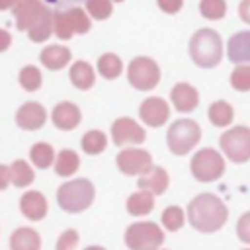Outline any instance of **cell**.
Wrapping results in <instances>:
<instances>
[{"label": "cell", "mask_w": 250, "mask_h": 250, "mask_svg": "<svg viewBox=\"0 0 250 250\" xmlns=\"http://www.w3.org/2000/svg\"><path fill=\"white\" fill-rule=\"evenodd\" d=\"M117 2H121V0H117Z\"/></svg>", "instance_id": "obj_46"}, {"label": "cell", "mask_w": 250, "mask_h": 250, "mask_svg": "<svg viewBox=\"0 0 250 250\" xmlns=\"http://www.w3.org/2000/svg\"><path fill=\"white\" fill-rule=\"evenodd\" d=\"M121 70H123V62H121V59H119L117 55L105 53V55H102V57L98 59V72H100L104 78L113 80V78H117V76L121 74Z\"/></svg>", "instance_id": "obj_26"}, {"label": "cell", "mask_w": 250, "mask_h": 250, "mask_svg": "<svg viewBox=\"0 0 250 250\" xmlns=\"http://www.w3.org/2000/svg\"><path fill=\"white\" fill-rule=\"evenodd\" d=\"M94 68L86 61H78L70 66V82L78 90H88L94 86Z\"/></svg>", "instance_id": "obj_23"}, {"label": "cell", "mask_w": 250, "mask_h": 250, "mask_svg": "<svg viewBox=\"0 0 250 250\" xmlns=\"http://www.w3.org/2000/svg\"><path fill=\"white\" fill-rule=\"evenodd\" d=\"M154 207V193L150 191H145V189H139L135 191L133 195H129L127 199V211L135 217H143V215H148Z\"/></svg>", "instance_id": "obj_22"}, {"label": "cell", "mask_w": 250, "mask_h": 250, "mask_svg": "<svg viewBox=\"0 0 250 250\" xmlns=\"http://www.w3.org/2000/svg\"><path fill=\"white\" fill-rule=\"evenodd\" d=\"M80 166V158L74 150L70 148H64L59 152L57 156V162H55V172L59 176H72Z\"/></svg>", "instance_id": "obj_25"}, {"label": "cell", "mask_w": 250, "mask_h": 250, "mask_svg": "<svg viewBox=\"0 0 250 250\" xmlns=\"http://www.w3.org/2000/svg\"><path fill=\"white\" fill-rule=\"evenodd\" d=\"M158 2V8L162 10V12H166V14H176V12H180V8H182V4H184V0H156Z\"/></svg>", "instance_id": "obj_40"}, {"label": "cell", "mask_w": 250, "mask_h": 250, "mask_svg": "<svg viewBox=\"0 0 250 250\" xmlns=\"http://www.w3.org/2000/svg\"><path fill=\"white\" fill-rule=\"evenodd\" d=\"M80 117H82V113H80L78 105H74L70 102H61L53 109V123L62 131L74 129L80 123Z\"/></svg>", "instance_id": "obj_17"}, {"label": "cell", "mask_w": 250, "mask_h": 250, "mask_svg": "<svg viewBox=\"0 0 250 250\" xmlns=\"http://www.w3.org/2000/svg\"><path fill=\"white\" fill-rule=\"evenodd\" d=\"M199 12L207 20H221L227 14V2L225 0H201Z\"/></svg>", "instance_id": "obj_30"}, {"label": "cell", "mask_w": 250, "mask_h": 250, "mask_svg": "<svg viewBox=\"0 0 250 250\" xmlns=\"http://www.w3.org/2000/svg\"><path fill=\"white\" fill-rule=\"evenodd\" d=\"M10 170H12V184H14L16 188H25V186H29V184L33 182V178H35L33 170L29 168V164H27L25 160H16V162L10 166Z\"/></svg>", "instance_id": "obj_29"}, {"label": "cell", "mask_w": 250, "mask_h": 250, "mask_svg": "<svg viewBox=\"0 0 250 250\" xmlns=\"http://www.w3.org/2000/svg\"><path fill=\"white\" fill-rule=\"evenodd\" d=\"M20 209L29 221H41L47 215V199L39 191H27L20 199Z\"/></svg>", "instance_id": "obj_15"}, {"label": "cell", "mask_w": 250, "mask_h": 250, "mask_svg": "<svg viewBox=\"0 0 250 250\" xmlns=\"http://www.w3.org/2000/svg\"><path fill=\"white\" fill-rule=\"evenodd\" d=\"M10 43H12L10 33H8L6 29H0V53H2V51H6V49L10 47Z\"/></svg>", "instance_id": "obj_43"}, {"label": "cell", "mask_w": 250, "mask_h": 250, "mask_svg": "<svg viewBox=\"0 0 250 250\" xmlns=\"http://www.w3.org/2000/svg\"><path fill=\"white\" fill-rule=\"evenodd\" d=\"M230 86L238 92L250 90V64H238L230 72Z\"/></svg>", "instance_id": "obj_31"}, {"label": "cell", "mask_w": 250, "mask_h": 250, "mask_svg": "<svg viewBox=\"0 0 250 250\" xmlns=\"http://www.w3.org/2000/svg\"><path fill=\"white\" fill-rule=\"evenodd\" d=\"M68 14H70V21H72L74 33H86L90 29V20L80 8H72V10H68Z\"/></svg>", "instance_id": "obj_36"}, {"label": "cell", "mask_w": 250, "mask_h": 250, "mask_svg": "<svg viewBox=\"0 0 250 250\" xmlns=\"http://www.w3.org/2000/svg\"><path fill=\"white\" fill-rule=\"evenodd\" d=\"M225 172L223 156L213 148H201L191 158V174L199 182H215Z\"/></svg>", "instance_id": "obj_6"}, {"label": "cell", "mask_w": 250, "mask_h": 250, "mask_svg": "<svg viewBox=\"0 0 250 250\" xmlns=\"http://www.w3.org/2000/svg\"><path fill=\"white\" fill-rule=\"evenodd\" d=\"M162 225H164L168 230H178V229H182V225H184V211H182L178 205L166 207L164 213H162Z\"/></svg>", "instance_id": "obj_33"}, {"label": "cell", "mask_w": 250, "mask_h": 250, "mask_svg": "<svg viewBox=\"0 0 250 250\" xmlns=\"http://www.w3.org/2000/svg\"><path fill=\"white\" fill-rule=\"evenodd\" d=\"M55 31L61 39H70L74 33L72 21H70V14H59L55 16Z\"/></svg>", "instance_id": "obj_35"}, {"label": "cell", "mask_w": 250, "mask_h": 250, "mask_svg": "<svg viewBox=\"0 0 250 250\" xmlns=\"http://www.w3.org/2000/svg\"><path fill=\"white\" fill-rule=\"evenodd\" d=\"M236 232H238V238H240V240H244V242L250 244V211L244 213V215L238 219Z\"/></svg>", "instance_id": "obj_39"}, {"label": "cell", "mask_w": 250, "mask_h": 250, "mask_svg": "<svg viewBox=\"0 0 250 250\" xmlns=\"http://www.w3.org/2000/svg\"><path fill=\"white\" fill-rule=\"evenodd\" d=\"M166 139H168V148L174 154L184 156L199 143L201 129L193 119H178L170 125Z\"/></svg>", "instance_id": "obj_4"}, {"label": "cell", "mask_w": 250, "mask_h": 250, "mask_svg": "<svg viewBox=\"0 0 250 250\" xmlns=\"http://www.w3.org/2000/svg\"><path fill=\"white\" fill-rule=\"evenodd\" d=\"M227 205L211 193H201L188 205V219L199 232H215L227 223Z\"/></svg>", "instance_id": "obj_1"}, {"label": "cell", "mask_w": 250, "mask_h": 250, "mask_svg": "<svg viewBox=\"0 0 250 250\" xmlns=\"http://www.w3.org/2000/svg\"><path fill=\"white\" fill-rule=\"evenodd\" d=\"M223 152L232 162H246L250 160V129L248 127H232L219 139Z\"/></svg>", "instance_id": "obj_8"}, {"label": "cell", "mask_w": 250, "mask_h": 250, "mask_svg": "<svg viewBox=\"0 0 250 250\" xmlns=\"http://www.w3.org/2000/svg\"><path fill=\"white\" fill-rule=\"evenodd\" d=\"M111 137H113V143L119 146L127 145V143L141 145L145 141V129L131 117H119L111 125Z\"/></svg>", "instance_id": "obj_10"}, {"label": "cell", "mask_w": 250, "mask_h": 250, "mask_svg": "<svg viewBox=\"0 0 250 250\" xmlns=\"http://www.w3.org/2000/svg\"><path fill=\"white\" fill-rule=\"evenodd\" d=\"M86 250H105V248H102V246H88Z\"/></svg>", "instance_id": "obj_45"}, {"label": "cell", "mask_w": 250, "mask_h": 250, "mask_svg": "<svg viewBox=\"0 0 250 250\" xmlns=\"http://www.w3.org/2000/svg\"><path fill=\"white\" fill-rule=\"evenodd\" d=\"M10 182H12V170L8 166L0 164V189H6Z\"/></svg>", "instance_id": "obj_41"}, {"label": "cell", "mask_w": 250, "mask_h": 250, "mask_svg": "<svg viewBox=\"0 0 250 250\" xmlns=\"http://www.w3.org/2000/svg\"><path fill=\"white\" fill-rule=\"evenodd\" d=\"M43 4H47V6H51L53 10H59V12H68V10H72V8H78L82 2H86V0H41Z\"/></svg>", "instance_id": "obj_38"}, {"label": "cell", "mask_w": 250, "mask_h": 250, "mask_svg": "<svg viewBox=\"0 0 250 250\" xmlns=\"http://www.w3.org/2000/svg\"><path fill=\"white\" fill-rule=\"evenodd\" d=\"M209 121L215 125V127H227L232 123V117H234V111L230 107V104L219 100L215 104L209 105Z\"/></svg>", "instance_id": "obj_24"}, {"label": "cell", "mask_w": 250, "mask_h": 250, "mask_svg": "<svg viewBox=\"0 0 250 250\" xmlns=\"http://www.w3.org/2000/svg\"><path fill=\"white\" fill-rule=\"evenodd\" d=\"M20 84L27 92H35L41 86V72L37 66H25L20 72Z\"/></svg>", "instance_id": "obj_32"}, {"label": "cell", "mask_w": 250, "mask_h": 250, "mask_svg": "<svg viewBox=\"0 0 250 250\" xmlns=\"http://www.w3.org/2000/svg\"><path fill=\"white\" fill-rule=\"evenodd\" d=\"M78 240H80L78 232H76L74 229H68V230H64V232L59 236V240H57V250H74V246L78 244Z\"/></svg>", "instance_id": "obj_37"}, {"label": "cell", "mask_w": 250, "mask_h": 250, "mask_svg": "<svg viewBox=\"0 0 250 250\" xmlns=\"http://www.w3.org/2000/svg\"><path fill=\"white\" fill-rule=\"evenodd\" d=\"M238 16L244 23H250V0H242L238 4Z\"/></svg>", "instance_id": "obj_42"}, {"label": "cell", "mask_w": 250, "mask_h": 250, "mask_svg": "<svg viewBox=\"0 0 250 250\" xmlns=\"http://www.w3.org/2000/svg\"><path fill=\"white\" fill-rule=\"evenodd\" d=\"M189 57L197 66L211 68L223 59V41L215 29L203 27L195 31L189 39Z\"/></svg>", "instance_id": "obj_2"}, {"label": "cell", "mask_w": 250, "mask_h": 250, "mask_svg": "<svg viewBox=\"0 0 250 250\" xmlns=\"http://www.w3.org/2000/svg\"><path fill=\"white\" fill-rule=\"evenodd\" d=\"M29 156H31V162L37 168H49L53 164V160H55V150L47 143H37V145L31 146Z\"/></svg>", "instance_id": "obj_28"}, {"label": "cell", "mask_w": 250, "mask_h": 250, "mask_svg": "<svg viewBox=\"0 0 250 250\" xmlns=\"http://www.w3.org/2000/svg\"><path fill=\"white\" fill-rule=\"evenodd\" d=\"M141 119L148 127H160L170 117V107L162 98H146L139 107Z\"/></svg>", "instance_id": "obj_11"}, {"label": "cell", "mask_w": 250, "mask_h": 250, "mask_svg": "<svg viewBox=\"0 0 250 250\" xmlns=\"http://www.w3.org/2000/svg\"><path fill=\"white\" fill-rule=\"evenodd\" d=\"M18 4V0H0V10H8V8H14Z\"/></svg>", "instance_id": "obj_44"}, {"label": "cell", "mask_w": 250, "mask_h": 250, "mask_svg": "<svg viewBox=\"0 0 250 250\" xmlns=\"http://www.w3.org/2000/svg\"><path fill=\"white\" fill-rule=\"evenodd\" d=\"M41 62L43 66H47L49 70H61L62 66L68 64L70 61V51L66 47H59V45H51V47H45L41 51Z\"/></svg>", "instance_id": "obj_20"}, {"label": "cell", "mask_w": 250, "mask_h": 250, "mask_svg": "<svg viewBox=\"0 0 250 250\" xmlns=\"http://www.w3.org/2000/svg\"><path fill=\"white\" fill-rule=\"evenodd\" d=\"M168 182H170V180H168L166 170L160 168V166H152L150 170H146L145 174H141L137 186H139L141 189H145V191H150V193H154V195H160V193L166 191Z\"/></svg>", "instance_id": "obj_18"}, {"label": "cell", "mask_w": 250, "mask_h": 250, "mask_svg": "<svg viewBox=\"0 0 250 250\" xmlns=\"http://www.w3.org/2000/svg\"><path fill=\"white\" fill-rule=\"evenodd\" d=\"M10 248L12 250H39L41 248V238L37 230L29 227H21L12 232L10 236Z\"/></svg>", "instance_id": "obj_19"}, {"label": "cell", "mask_w": 250, "mask_h": 250, "mask_svg": "<svg viewBox=\"0 0 250 250\" xmlns=\"http://www.w3.org/2000/svg\"><path fill=\"white\" fill-rule=\"evenodd\" d=\"M227 55L230 62L250 64V31L234 33L227 43Z\"/></svg>", "instance_id": "obj_13"}, {"label": "cell", "mask_w": 250, "mask_h": 250, "mask_svg": "<svg viewBox=\"0 0 250 250\" xmlns=\"http://www.w3.org/2000/svg\"><path fill=\"white\" fill-rule=\"evenodd\" d=\"M170 98H172V104L178 111H193L199 104V94L197 90L191 86V84H186V82H180L172 88L170 92Z\"/></svg>", "instance_id": "obj_14"}, {"label": "cell", "mask_w": 250, "mask_h": 250, "mask_svg": "<svg viewBox=\"0 0 250 250\" xmlns=\"http://www.w3.org/2000/svg\"><path fill=\"white\" fill-rule=\"evenodd\" d=\"M127 78L133 88L137 90H152L160 82V68L148 57H137L129 62Z\"/></svg>", "instance_id": "obj_7"}, {"label": "cell", "mask_w": 250, "mask_h": 250, "mask_svg": "<svg viewBox=\"0 0 250 250\" xmlns=\"http://www.w3.org/2000/svg\"><path fill=\"white\" fill-rule=\"evenodd\" d=\"M164 242V232L154 223H133L125 230V244L129 250H158Z\"/></svg>", "instance_id": "obj_5"}, {"label": "cell", "mask_w": 250, "mask_h": 250, "mask_svg": "<svg viewBox=\"0 0 250 250\" xmlns=\"http://www.w3.org/2000/svg\"><path fill=\"white\" fill-rule=\"evenodd\" d=\"M117 168L127 176L145 174L152 168V156L143 148H125L117 154Z\"/></svg>", "instance_id": "obj_9"}, {"label": "cell", "mask_w": 250, "mask_h": 250, "mask_svg": "<svg viewBox=\"0 0 250 250\" xmlns=\"http://www.w3.org/2000/svg\"><path fill=\"white\" fill-rule=\"evenodd\" d=\"M105 146H107V137L102 131L92 129V131L84 133V137H82V150L86 154H100Z\"/></svg>", "instance_id": "obj_27"}, {"label": "cell", "mask_w": 250, "mask_h": 250, "mask_svg": "<svg viewBox=\"0 0 250 250\" xmlns=\"http://www.w3.org/2000/svg\"><path fill=\"white\" fill-rule=\"evenodd\" d=\"M45 119H47V111H45L43 105L37 104V102H27V104H23V105L18 109V113H16V123H18L21 129H25V131H35V129H39V127L45 123Z\"/></svg>", "instance_id": "obj_12"}, {"label": "cell", "mask_w": 250, "mask_h": 250, "mask_svg": "<svg viewBox=\"0 0 250 250\" xmlns=\"http://www.w3.org/2000/svg\"><path fill=\"white\" fill-rule=\"evenodd\" d=\"M53 29H55V18H53L51 12L45 10V12H41V14L33 20V23H31L29 29H27V35H29L31 41L41 43V41H45V39L51 35Z\"/></svg>", "instance_id": "obj_21"}, {"label": "cell", "mask_w": 250, "mask_h": 250, "mask_svg": "<svg viewBox=\"0 0 250 250\" xmlns=\"http://www.w3.org/2000/svg\"><path fill=\"white\" fill-rule=\"evenodd\" d=\"M86 8H88V14L96 20H105L109 18L113 6H111V0H86Z\"/></svg>", "instance_id": "obj_34"}, {"label": "cell", "mask_w": 250, "mask_h": 250, "mask_svg": "<svg viewBox=\"0 0 250 250\" xmlns=\"http://www.w3.org/2000/svg\"><path fill=\"white\" fill-rule=\"evenodd\" d=\"M96 189L94 184L86 178H78L72 182H66L59 188L57 191V201L61 205L62 211L66 213H80L84 209H88L94 201Z\"/></svg>", "instance_id": "obj_3"}, {"label": "cell", "mask_w": 250, "mask_h": 250, "mask_svg": "<svg viewBox=\"0 0 250 250\" xmlns=\"http://www.w3.org/2000/svg\"><path fill=\"white\" fill-rule=\"evenodd\" d=\"M45 12L41 0H18V4L14 6V16H16V25L21 31H27L29 25L33 23V20Z\"/></svg>", "instance_id": "obj_16"}]
</instances>
